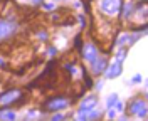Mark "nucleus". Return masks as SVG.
<instances>
[{"label":"nucleus","mask_w":148,"mask_h":121,"mask_svg":"<svg viewBox=\"0 0 148 121\" xmlns=\"http://www.w3.org/2000/svg\"><path fill=\"white\" fill-rule=\"evenodd\" d=\"M22 99H24V93H22L20 89L5 91L3 94H0V109L9 108V106H14V104H20Z\"/></svg>","instance_id":"1"},{"label":"nucleus","mask_w":148,"mask_h":121,"mask_svg":"<svg viewBox=\"0 0 148 121\" xmlns=\"http://www.w3.org/2000/svg\"><path fill=\"white\" fill-rule=\"evenodd\" d=\"M147 101L143 99V98H138V99H133L131 104L128 106V111L130 114H133V116H141V118H145L147 116Z\"/></svg>","instance_id":"2"},{"label":"nucleus","mask_w":148,"mask_h":121,"mask_svg":"<svg viewBox=\"0 0 148 121\" xmlns=\"http://www.w3.org/2000/svg\"><path fill=\"white\" fill-rule=\"evenodd\" d=\"M98 3L106 15H116L121 9V0H98Z\"/></svg>","instance_id":"3"},{"label":"nucleus","mask_w":148,"mask_h":121,"mask_svg":"<svg viewBox=\"0 0 148 121\" xmlns=\"http://www.w3.org/2000/svg\"><path fill=\"white\" fill-rule=\"evenodd\" d=\"M67 104H69V99H67V98L57 96V98L49 99V101L44 104V111H59V109H64Z\"/></svg>","instance_id":"4"},{"label":"nucleus","mask_w":148,"mask_h":121,"mask_svg":"<svg viewBox=\"0 0 148 121\" xmlns=\"http://www.w3.org/2000/svg\"><path fill=\"white\" fill-rule=\"evenodd\" d=\"M15 32V24L7 19H0V40L10 37Z\"/></svg>","instance_id":"5"},{"label":"nucleus","mask_w":148,"mask_h":121,"mask_svg":"<svg viewBox=\"0 0 148 121\" xmlns=\"http://www.w3.org/2000/svg\"><path fill=\"white\" fill-rule=\"evenodd\" d=\"M83 56L86 61H94L96 57H98V49H96V46H92V44H86V46L83 47Z\"/></svg>","instance_id":"6"},{"label":"nucleus","mask_w":148,"mask_h":121,"mask_svg":"<svg viewBox=\"0 0 148 121\" xmlns=\"http://www.w3.org/2000/svg\"><path fill=\"white\" fill-rule=\"evenodd\" d=\"M96 103H98V98H96V96H89V98H86V99L81 103L79 113H88L89 109H92V108L96 106Z\"/></svg>","instance_id":"7"},{"label":"nucleus","mask_w":148,"mask_h":121,"mask_svg":"<svg viewBox=\"0 0 148 121\" xmlns=\"http://www.w3.org/2000/svg\"><path fill=\"white\" fill-rule=\"evenodd\" d=\"M106 69V59H103V57H96L94 61H92V74H101L103 71Z\"/></svg>","instance_id":"8"},{"label":"nucleus","mask_w":148,"mask_h":121,"mask_svg":"<svg viewBox=\"0 0 148 121\" xmlns=\"http://www.w3.org/2000/svg\"><path fill=\"white\" fill-rule=\"evenodd\" d=\"M120 72H121V62L118 61V62H113V64L108 67V71H106V76H108L110 79H113V77L120 76Z\"/></svg>","instance_id":"9"},{"label":"nucleus","mask_w":148,"mask_h":121,"mask_svg":"<svg viewBox=\"0 0 148 121\" xmlns=\"http://www.w3.org/2000/svg\"><path fill=\"white\" fill-rule=\"evenodd\" d=\"M2 120H15V113H0Z\"/></svg>","instance_id":"10"},{"label":"nucleus","mask_w":148,"mask_h":121,"mask_svg":"<svg viewBox=\"0 0 148 121\" xmlns=\"http://www.w3.org/2000/svg\"><path fill=\"white\" fill-rule=\"evenodd\" d=\"M116 99H118V98H116V94H111V98L108 99V106H110V109L113 108V104L116 103Z\"/></svg>","instance_id":"11"},{"label":"nucleus","mask_w":148,"mask_h":121,"mask_svg":"<svg viewBox=\"0 0 148 121\" xmlns=\"http://www.w3.org/2000/svg\"><path fill=\"white\" fill-rule=\"evenodd\" d=\"M89 111H91V114H89L88 118H91V120H94V118H98V113H94L92 109H89Z\"/></svg>","instance_id":"12"},{"label":"nucleus","mask_w":148,"mask_h":121,"mask_svg":"<svg viewBox=\"0 0 148 121\" xmlns=\"http://www.w3.org/2000/svg\"><path fill=\"white\" fill-rule=\"evenodd\" d=\"M52 120H64V118H62L61 114H54V118H52Z\"/></svg>","instance_id":"13"},{"label":"nucleus","mask_w":148,"mask_h":121,"mask_svg":"<svg viewBox=\"0 0 148 121\" xmlns=\"http://www.w3.org/2000/svg\"><path fill=\"white\" fill-rule=\"evenodd\" d=\"M40 2H42V0H34V3H40Z\"/></svg>","instance_id":"14"}]
</instances>
